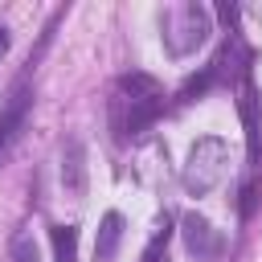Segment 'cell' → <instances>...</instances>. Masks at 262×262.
Segmentation results:
<instances>
[{
	"mask_svg": "<svg viewBox=\"0 0 262 262\" xmlns=\"http://www.w3.org/2000/svg\"><path fill=\"white\" fill-rule=\"evenodd\" d=\"M225 168H229V143H225L221 135H201V139L188 147L180 184H184L188 196H205V192H213V188L225 180Z\"/></svg>",
	"mask_w": 262,
	"mask_h": 262,
	"instance_id": "obj_1",
	"label": "cell"
},
{
	"mask_svg": "<svg viewBox=\"0 0 262 262\" xmlns=\"http://www.w3.org/2000/svg\"><path fill=\"white\" fill-rule=\"evenodd\" d=\"M205 37H209V8L205 4L184 0V4L168 8V16H164V45H168L172 57L192 53Z\"/></svg>",
	"mask_w": 262,
	"mask_h": 262,
	"instance_id": "obj_2",
	"label": "cell"
},
{
	"mask_svg": "<svg viewBox=\"0 0 262 262\" xmlns=\"http://www.w3.org/2000/svg\"><path fill=\"white\" fill-rule=\"evenodd\" d=\"M237 94H242L237 111H242V127H246V156H250V164H258V156H262V98H258V86L250 74L237 82Z\"/></svg>",
	"mask_w": 262,
	"mask_h": 262,
	"instance_id": "obj_3",
	"label": "cell"
},
{
	"mask_svg": "<svg viewBox=\"0 0 262 262\" xmlns=\"http://www.w3.org/2000/svg\"><path fill=\"white\" fill-rule=\"evenodd\" d=\"M180 237H184V250L196 258V262H213L221 254V233L209 225V217L201 213H184L180 217Z\"/></svg>",
	"mask_w": 262,
	"mask_h": 262,
	"instance_id": "obj_4",
	"label": "cell"
},
{
	"mask_svg": "<svg viewBox=\"0 0 262 262\" xmlns=\"http://www.w3.org/2000/svg\"><path fill=\"white\" fill-rule=\"evenodd\" d=\"M61 188H66V196H74V201L86 196V147H82L78 135H70V139L61 143Z\"/></svg>",
	"mask_w": 262,
	"mask_h": 262,
	"instance_id": "obj_5",
	"label": "cell"
},
{
	"mask_svg": "<svg viewBox=\"0 0 262 262\" xmlns=\"http://www.w3.org/2000/svg\"><path fill=\"white\" fill-rule=\"evenodd\" d=\"M160 94H164V90H160V82H156L151 74H143V70H131V74H123V78H119V98H123V102H131V106L164 102Z\"/></svg>",
	"mask_w": 262,
	"mask_h": 262,
	"instance_id": "obj_6",
	"label": "cell"
},
{
	"mask_svg": "<svg viewBox=\"0 0 262 262\" xmlns=\"http://www.w3.org/2000/svg\"><path fill=\"white\" fill-rule=\"evenodd\" d=\"M119 242H123V213H106L94 233V262H115Z\"/></svg>",
	"mask_w": 262,
	"mask_h": 262,
	"instance_id": "obj_7",
	"label": "cell"
},
{
	"mask_svg": "<svg viewBox=\"0 0 262 262\" xmlns=\"http://www.w3.org/2000/svg\"><path fill=\"white\" fill-rule=\"evenodd\" d=\"M25 106H29V94H25V86H16V90H12V102H8V111H4V119H0V151L12 143V135H16L20 119H25Z\"/></svg>",
	"mask_w": 262,
	"mask_h": 262,
	"instance_id": "obj_8",
	"label": "cell"
},
{
	"mask_svg": "<svg viewBox=\"0 0 262 262\" xmlns=\"http://www.w3.org/2000/svg\"><path fill=\"white\" fill-rule=\"evenodd\" d=\"M49 242H53V262H78V229L74 225H53Z\"/></svg>",
	"mask_w": 262,
	"mask_h": 262,
	"instance_id": "obj_9",
	"label": "cell"
},
{
	"mask_svg": "<svg viewBox=\"0 0 262 262\" xmlns=\"http://www.w3.org/2000/svg\"><path fill=\"white\" fill-rule=\"evenodd\" d=\"M217 82H221V78H217L213 61H209V66H205V70H201L196 78H188V82L180 86V102H192V98H201V94H205L209 86H217Z\"/></svg>",
	"mask_w": 262,
	"mask_h": 262,
	"instance_id": "obj_10",
	"label": "cell"
},
{
	"mask_svg": "<svg viewBox=\"0 0 262 262\" xmlns=\"http://www.w3.org/2000/svg\"><path fill=\"white\" fill-rule=\"evenodd\" d=\"M8 258H12V262H41V250H37L33 233H16V237H12V250H8Z\"/></svg>",
	"mask_w": 262,
	"mask_h": 262,
	"instance_id": "obj_11",
	"label": "cell"
},
{
	"mask_svg": "<svg viewBox=\"0 0 262 262\" xmlns=\"http://www.w3.org/2000/svg\"><path fill=\"white\" fill-rule=\"evenodd\" d=\"M254 196H258V188H254V180H246V184H242V217L254 213Z\"/></svg>",
	"mask_w": 262,
	"mask_h": 262,
	"instance_id": "obj_12",
	"label": "cell"
},
{
	"mask_svg": "<svg viewBox=\"0 0 262 262\" xmlns=\"http://www.w3.org/2000/svg\"><path fill=\"white\" fill-rule=\"evenodd\" d=\"M217 16H221V20L229 25V33H233V25H237V4H229V0H221V4H217Z\"/></svg>",
	"mask_w": 262,
	"mask_h": 262,
	"instance_id": "obj_13",
	"label": "cell"
},
{
	"mask_svg": "<svg viewBox=\"0 0 262 262\" xmlns=\"http://www.w3.org/2000/svg\"><path fill=\"white\" fill-rule=\"evenodd\" d=\"M4 53H8V29L0 25V57H4Z\"/></svg>",
	"mask_w": 262,
	"mask_h": 262,
	"instance_id": "obj_14",
	"label": "cell"
}]
</instances>
